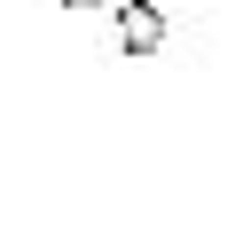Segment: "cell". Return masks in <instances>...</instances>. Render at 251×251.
<instances>
[{
    "instance_id": "cell-1",
    "label": "cell",
    "mask_w": 251,
    "mask_h": 251,
    "mask_svg": "<svg viewBox=\"0 0 251 251\" xmlns=\"http://www.w3.org/2000/svg\"><path fill=\"white\" fill-rule=\"evenodd\" d=\"M118 47L126 55H157L165 47V8L157 0H118Z\"/></svg>"
},
{
    "instance_id": "cell-2",
    "label": "cell",
    "mask_w": 251,
    "mask_h": 251,
    "mask_svg": "<svg viewBox=\"0 0 251 251\" xmlns=\"http://www.w3.org/2000/svg\"><path fill=\"white\" fill-rule=\"evenodd\" d=\"M63 8H110V0H63Z\"/></svg>"
}]
</instances>
